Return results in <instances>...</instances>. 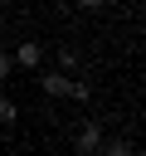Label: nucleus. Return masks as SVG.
Instances as JSON below:
<instances>
[{
    "label": "nucleus",
    "instance_id": "obj_5",
    "mask_svg": "<svg viewBox=\"0 0 146 156\" xmlns=\"http://www.w3.org/2000/svg\"><path fill=\"white\" fill-rule=\"evenodd\" d=\"M58 68L63 73H78V49H58Z\"/></svg>",
    "mask_w": 146,
    "mask_h": 156
},
{
    "label": "nucleus",
    "instance_id": "obj_3",
    "mask_svg": "<svg viewBox=\"0 0 146 156\" xmlns=\"http://www.w3.org/2000/svg\"><path fill=\"white\" fill-rule=\"evenodd\" d=\"M10 58H15L19 68H39V58H44V44H19Z\"/></svg>",
    "mask_w": 146,
    "mask_h": 156
},
{
    "label": "nucleus",
    "instance_id": "obj_1",
    "mask_svg": "<svg viewBox=\"0 0 146 156\" xmlns=\"http://www.w3.org/2000/svg\"><path fill=\"white\" fill-rule=\"evenodd\" d=\"M102 136H107V132H102V122H83V127H78V136H73V151H78V156H97Z\"/></svg>",
    "mask_w": 146,
    "mask_h": 156
},
{
    "label": "nucleus",
    "instance_id": "obj_10",
    "mask_svg": "<svg viewBox=\"0 0 146 156\" xmlns=\"http://www.w3.org/2000/svg\"><path fill=\"white\" fill-rule=\"evenodd\" d=\"M0 5H10V0H0Z\"/></svg>",
    "mask_w": 146,
    "mask_h": 156
},
{
    "label": "nucleus",
    "instance_id": "obj_6",
    "mask_svg": "<svg viewBox=\"0 0 146 156\" xmlns=\"http://www.w3.org/2000/svg\"><path fill=\"white\" fill-rule=\"evenodd\" d=\"M68 98H73V102H88V98H92V88H88V83H78V78H73V83H68Z\"/></svg>",
    "mask_w": 146,
    "mask_h": 156
},
{
    "label": "nucleus",
    "instance_id": "obj_7",
    "mask_svg": "<svg viewBox=\"0 0 146 156\" xmlns=\"http://www.w3.org/2000/svg\"><path fill=\"white\" fill-rule=\"evenodd\" d=\"M15 117H19V107H15V102H10V98H0V127H10V122H15Z\"/></svg>",
    "mask_w": 146,
    "mask_h": 156
},
{
    "label": "nucleus",
    "instance_id": "obj_8",
    "mask_svg": "<svg viewBox=\"0 0 146 156\" xmlns=\"http://www.w3.org/2000/svg\"><path fill=\"white\" fill-rule=\"evenodd\" d=\"M10 68H15V58H10V54H5V49H0V83H5V78H10Z\"/></svg>",
    "mask_w": 146,
    "mask_h": 156
},
{
    "label": "nucleus",
    "instance_id": "obj_2",
    "mask_svg": "<svg viewBox=\"0 0 146 156\" xmlns=\"http://www.w3.org/2000/svg\"><path fill=\"white\" fill-rule=\"evenodd\" d=\"M68 83H73V73H63V68H54V73H39V88H44L49 98H68Z\"/></svg>",
    "mask_w": 146,
    "mask_h": 156
},
{
    "label": "nucleus",
    "instance_id": "obj_9",
    "mask_svg": "<svg viewBox=\"0 0 146 156\" xmlns=\"http://www.w3.org/2000/svg\"><path fill=\"white\" fill-rule=\"evenodd\" d=\"M78 5H88V10H97V5H107V0H78Z\"/></svg>",
    "mask_w": 146,
    "mask_h": 156
},
{
    "label": "nucleus",
    "instance_id": "obj_4",
    "mask_svg": "<svg viewBox=\"0 0 146 156\" xmlns=\"http://www.w3.org/2000/svg\"><path fill=\"white\" fill-rule=\"evenodd\" d=\"M97 156H136V151H131V141H127V136H102Z\"/></svg>",
    "mask_w": 146,
    "mask_h": 156
}]
</instances>
